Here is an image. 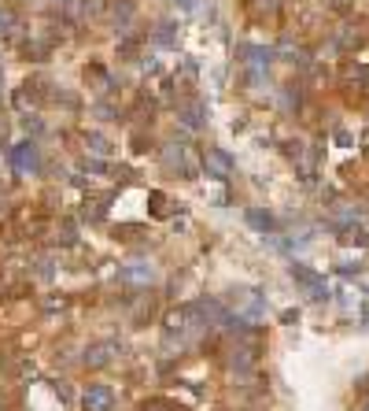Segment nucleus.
<instances>
[{
  "label": "nucleus",
  "instance_id": "nucleus-2",
  "mask_svg": "<svg viewBox=\"0 0 369 411\" xmlns=\"http://www.w3.org/2000/svg\"><path fill=\"white\" fill-rule=\"evenodd\" d=\"M288 274H292V278L299 281V286L307 289V297H310V300H325V297H328L325 278H321V274H314L307 263H292V271H288Z\"/></svg>",
  "mask_w": 369,
  "mask_h": 411
},
{
  "label": "nucleus",
  "instance_id": "nucleus-12",
  "mask_svg": "<svg viewBox=\"0 0 369 411\" xmlns=\"http://www.w3.org/2000/svg\"><path fill=\"white\" fill-rule=\"evenodd\" d=\"M247 223H252L255 230H262V234H273V219H270L266 211H259V208L247 211Z\"/></svg>",
  "mask_w": 369,
  "mask_h": 411
},
{
  "label": "nucleus",
  "instance_id": "nucleus-6",
  "mask_svg": "<svg viewBox=\"0 0 369 411\" xmlns=\"http://www.w3.org/2000/svg\"><path fill=\"white\" fill-rule=\"evenodd\" d=\"M203 167H207L210 178H229L233 174V156L222 152V148H207L203 152Z\"/></svg>",
  "mask_w": 369,
  "mask_h": 411
},
{
  "label": "nucleus",
  "instance_id": "nucleus-14",
  "mask_svg": "<svg viewBox=\"0 0 369 411\" xmlns=\"http://www.w3.org/2000/svg\"><path fill=\"white\" fill-rule=\"evenodd\" d=\"M244 53H247V56H244L247 63H270V56H273L270 48H244Z\"/></svg>",
  "mask_w": 369,
  "mask_h": 411
},
{
  "label": "nucleus",
  "instance_id": "nucleus-4",
  "mask_svg": "<svg viewBox=\"0 0 369 411\" xmlns=\"http://www.w3.org/2000/svg\"><path fill=\"white\" fill-rule=\"evenodd\" d=\"M115 352H118V341H96V344H89V349H85L82 363L89 370H100V367H108L115 359Z\"/></svg>",
  "mask_w": 369,
  "mask_h": 411
},
{
  "label": "nucleus",
  "instance_id": "nucleus-8",
  "mask_svg": "<svg viewBox=\"0 0 369 411\" xmlns=\"http://www.w3.org/2000/svg\"><path fill=\"white\" fill-rule=\"evenodd\" d=\"M229 367H233V375H247V370L255 367V349H252V344H240V349H233Z\"/></svg>",
  "mask_w": 369,
  "mask_h": 411
},
{
  "label": "nucleus",
  "instance_id": "nucleus-11",
  "mask_svg": "<svg viewBox=\"0 0 369 411\" xmlns=\"http://www.w3.org/2000/svg\"><path fill=\"white\" fill-rule=\"evenodd\" d=\"M181 123L189 126V130H200V126H203V108L200 104H189V108L181 111Z\"/></svg>",
  "mask_w": 369,
  "mask_h": 411
},
{
  "label": "nucleus",
  "instance_id": "nucleus-13",
  "mask_svg": "<svg viewBox=\"0 0 369 411\" xmlns=\"http://www.w3.org/2000/svg\"><path fill=\"white\" fill-rule=\"evenodd\" d=\"M174 34H178L174 22H163V27L155 30V41H159V45H174Z\"/></svg>",
  "mask_w": 369,
  "mask_h": 411
},
{
  "label": "nucleus",
  "instance_id": "nucleus-5",
  "mask_svg": "<svg viewBox=\"0 0 369 411\" xmlns=\"http://www.w3.org/2000/svg\"><path fill=\"white\" fill-rule=\"evenodd\" d=\"M82 407L85 411H111L115 407V389L111 385H89L85 396H82Z\"/></svg>",
  "mask_w": 369,
  "mask_h": 411
},
{
  "label": "nucleus",
  "instance_id": "nucleus-15",
  "mask_svg": "<svg viewBox=\"0 0 369 411\" xmlns=\"http://www.w3.org/2000/svg\"><path fill=\"white\" fill-rule=\"evenodd\" d=\"M366 411H369V404H366Z\"/></svg>",
  "mask_w": 369,
  "mask_h": 411
},
{
  "label": "nucleus",
  "instance_id": "nucleus-3",
  "mask_svg": "<svg viewBox=\"0 0 369 411\" xmlns=\"http://www.w3.org/2000/svg\"><path fill=\"white\" fill-rule=\"evenodd\" d=\"M11 167H15V174H34L41 167V152H37L34 141H22V145L11 148Z\"/></svg>",
  "mask_w": 369,
  "mask_h": 411
},
{
  "label": "nucleus",
  "instance_id": "nucleus-1",
  "mask_svg": "<svg viewBox=\"0 0 369 411\" xmlns=\"http://www.w3.org/2000/svg\"><path fill=\"white\" fill-rule=\"evenodd\" d=\"M200 319H203V307L200 304H184V307H178V312L166 315V333H170V337H174V333L181 337V333H189L196 323H200Z\"/></svg>",
  "mask_w": 369,
  "mask_h": 411
},
{
  "label": "nucleus",
  "instance_id": "nucleus-9",
  "mask_svg": "<svg viewBox=\"0 0 369 411\" xmlns=\"http://www.w3.org/2000/svg\"><path fill=\"white\" fill-rule=\"evenodd\" d=\"M71 15L74 19H85V15H96V11H103V0H67Z\"/></svg>",
  "mask_w": 369,
  "mask_h": 411
},
{
  "label": "nucleus",
  "instance_id": "nucleus-10",
  "mask_svg": "<svg viewBox=\"0 0 369 411\" xmlns=\"http://www.w3.org/2000/svg\"><path fill=\"white\" fill-rule=\"evenodd\" d=\"M85 145H89V152H96V156H111L115 152V145L108 137H100V134H85Z\"/></svg>",
  "mask_w": 369,
  "mask_h": 411
},
{
  "label": "nucleus",
  "instance_id": "nucleus-7",
  "mask_svg": "<svg viewBox=\"0 0 369 411\" xmlns=\"http://www.w3.org/2000/svg\"><path fill=\"white\" fill-rule=\"evenodd\" d=\"M152 278H155L152 263H126L122 267V281H129V286H148Z\"/></svg>",
  "mask_w": 369,
  "mask_h": 411
},
{
  "label": "nucleus",
  "instance_id": "nucleus-16",
  "mask_svg": "<svg viewBox=\"0 0 369 411\" xmlns=\"http://www.w3.org/2000/svg\"><path fill=\"white\" fill-rule=\"evenodd\" d=\"M0 74H4V71H0Z\"/></svg>",
  "mask_w": 369,
  "mask_h": 411
}]
</instances>
